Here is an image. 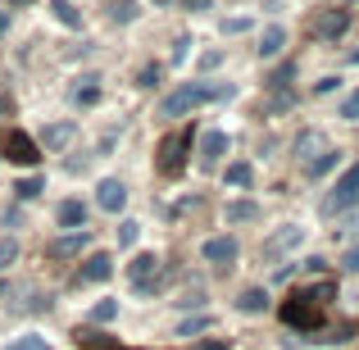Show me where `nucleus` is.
Segmentation results:
<instances>
[{
	"mask_svg": "<svg viewBox=\"0 0 359 350\" xmlns=\"http://www.w3.org/2000/svg\"><path fill=\"white\" fill-rule=\"evenodd\" d=\"M337 296L332 282H318V287H300L282 300V323L296 328V332H318L323 328V305Z\"/></svg>",
	"mask_w": 359,
	"mask_h": 350,
	"instance_id": "obj_1",
	"label": "nucleus"
},
{
	"mask_svg": "<svg viewBox=\"0 0 359 350\" xmlns=\"http://www.w3.org/2000/svg\"><path fill=\"white\" fill-rule=\"evenodd\" d=\"M214 96H228V87H210V82H182V87H173V91L164 96L159 114H164V119H182V114L201 109L205 100H214Z\"/></svg>",
	"mask_w": 359,
	"mask_h": 350,
	"instance_id": "obj_2",
	"label": "nucleus"
},
{
	"mask_svg": "<svg viewBox=\"0 0 359 350\" xmlns=\"http://www.w3.org/2000/svg\"><path fill=\"white\" fill-rule=\"evenodd\" d=\"M191 137H196V132H191V128H182V132H173V137L159 141L155 164H159V173H164V177H177V173L187 168V146H191Z\"/></svg>",
	"mask_w": 359,
	"mask_h": 350,
	"instance_id": "obj_3",
	"label": "nucleus"
},
{
	"mask_svg": "<svg viewBox=\"0 0 359 350\" xmlns=\"http://www.w3.org/2000/svg\"><path fill=\"white\" fill-rule=\"evenodd\" d=\"M0 155L9 159V164H23V168H32L36 159H41V150H36V141L27 137V132H18V128H9L5 137H0Z\"/></svg>",
	"mask_w": 359,
	"mask_h": 350,
	"instance_id": "obj_4",
	"label": "nucleus"
},
{
	"mask_svg": "<svg viewBox=\"0 0 359 350\" xmlns=\"http://www.w3.org/2000/svg\"><path fill=\"white\" fill-rule=\"evenodd\" d=\"M159 269H164V264H159V255L141 250L137 260L128 264V282H132L137 291H155V287H159Z\"/></svg>",
	"mask_w": 359,
	"mask_h": 350,
	"instance_id": "obj_5",
	"label": "nucleus"
},
{
	"mask_svg": "<svg viewBox=\"0 0 359 350\" xmlns=\"http://www.w3.org/2000/svg\"><path fill=\"white\" fill-rule=\"evenodd\" d=\"M355 201H359V164H355L351 173H346L341 182L332 187V196H327V214H341V210H351Z\"/></svg>",
	"mask_w": 359,
	"mask_h": 350,
	"instance_id": "obj_6",
	"label": "nucleus"
},
{
	"mask_svg": "<svg viewBox=\"0 0 359 350\" xmlns=\"http://www.w3.org/2000/svg\"><path fill=\"white\" fill-rule=\"evenodd\" d=\"M346 27H351V9H323L314 18V36H323V41H337Z\"/></svg>",
	"mask_w": 359,
	"mask_h": 350,
	"instance_id": "obj_7",
	"label": "nucleus"
},
{
	"mask_svg": "<svg viewBox=\"0 0 359 350\" xmlns=\"http://www.w3.org/2000/svg\"><path fill=\"white\" fill-rule=\"evenodd\" d=\"M201 255L210 264H232L237 260V236H210V241L201 245Z\"/></svg>",
	"mask_w": 359,
	"mask_h": 350,
	"instance_id": "obj_8",
	"label": "nucleus"
},
{
	"mask_svg": "<svg viewBox=\"0 0 359 350\" xmlns=\"http://www.w3.org/2000/svg\"><path fill=\"white\" fill-rule=\"evenodd\" d=\"M96 201H100V210L118 214L123 205H128V187H123L118 177H105V182H100V191H96Z\"/></svg>",
	"mask_w": 359,
	"mask_h": 350,
	"instance_id": "obj_9",
	"label": "nucleus"
},
{
	"mask_svg": "<svg viewBox=\"0 0 359 350\" xmlns=\"http://www.w3.org/2000/svg\"><path fill=\"white\" fill-rule=\"evenodd\" d=\"M87 241H91L87 232H73V236H55V241H50V250H46V255H50V260H73V255H78V250H87Z\"/></svg>",
	"mask_w": 359,
	"mask_h": 350,
	"instance_id": "obj_10",
	"label": "nucleus"
},
{
	"mask_svg": "<svg viewBox=\"0 0 359 350\" xmlns=\"http://www.w3.org/2000/svg\"><path fill=\"white\" fill-rule=\"evenodd\" d=\"M223 150H228V132H219V128H210L201 137V164L210 168L214 159H223Z\"/></svg>",
	"mask_w": 359,
	"mask_h": 350,
	"instance_id": "obj_11",
	"label": "nucleus"
},
{
	"mask_svg": "<svg viewBox=\"0 0 359 350\" xmlns=\"http://www.w3.org/2000/svg\"><path fill=\"white\" fill-rule=\"evenodd\" d=\"M109 273H114V260H109L105 250H100V255H87V264H82V282H105Z\"/></svg>",
	"mask_w": 359,
	"mask_h": 350,
	"instance_id": "obj_12",
	"label": "nucleus"
},
{
	"mask_svg": "<svg viewBox=\"0 0 359 350\" xmlns=\"http://www.w3.org/2000/svg\"><path fill=\"white\" fill-rule=\"evenodd\" d=\"M282 46H287V27L269 23V27H264V36H259V55H264V60H273V55H282Z\"/></svg>",
	"mask_w": 359,
	"mask_h": 350,
	"instance_id": "obj_13",
	"label": "nucleus"
},
{
	"mask_svg": "<svg viewBox=\"0 0 359 350\" xmlns=\"http://www.w3.org/2000/svg\"><path fill=\"white\" fill-rule=\"evenodd\" d=\"M237 309H241V314H264V309H269V291H264V287L241 291V296H237Z\"/></svg>",
	"mask_w": 359,
	"mask_h": 350,
	"instance_id": "obj_14",
	"label": "nucleus"
},
{
	"mask_svg": "<svg viewBox=\"0 0 359 350\" xmlns=\"http://www.w3.org/2000/svg\"><path fill=\"white\" fill-rule=\"evenodd\" d=\"M87 223V205L82 201H64L60 205V228H82Z\"/></svg>",
	"mask_w": 359,
	"mask_h": 350,
	"instance_id": "obj_15",
	"label": "nucleus"
},
{
	"mask_svg": "<svg viewBox=\"0 0 359 350\" xmlns=\"http://www.w3.org/2000/svg\"><path fill=\"white\" fill-rule=\"evenodd\" d=\"M96 100H100V82L96 78H82V87H73V105H78V109L96 105Z\"/></svg>",
	"mask_w": 359,
	"mask_h": 350,
	"instance_id": "obj_16",
	"label": "nucleus"
},
{
	"mask_svg": "<svg viewBox=\"0 0 359 350\" xmlns=\"http://www.w3.org/2000/svg\"><path fill=\"white\" fill-rule=\"evenodd\" d=\"M41 141H46V146H50V150H64V146H69V141H73V123H50Z\"/></svg>",
	"mask_w": 359,
	"mask_h": 350,
	"instance_id": "obj_17",
	"label": "nucleus"
},
{
	"mask_svg": "<svg viewBox=\"0 0 359 350\" xmlns=\"http://www.w3.org/2000/svg\"><path fill=\"white\" fill-rule=\"evenodd\" d=\"M337 164H341V155H337V150H327V155L309 159V164H305V173H309V177H323V173H332Z\"/></svg>",
	"mask_w": 359,
	"mask_h": 350,
	"instance_id": "obj_18",
	"label": "nucleus"
},
{
	"mask_svg": "<svg viewBox=\"0 0 359 350\" xmlns=\"http://www.w3.org/2000/svg\"><path fill=\"white\" fill-rule=\"evenodd\" d=\"M50 14L60 18L64 27H78V23H82V14H78V5H73V0H55V5H50Z\"/></svg>",
	"mask_w": 359,
	"mask_h": 350,
	"instance_id": "obj_19",
	"label": "nucleus"
},
{
	"mask_svg": "<svg viewBox=\"0 0 359 350\" xmlns=\"http://www.w3.org/2000/svg\"><path fill=\"white\" fill-rule=\"evenodd\" d=\"M223 177H228V187H250V182H255V168H250V164H232Z\"/></svg>",
	"mask_w": 359,
	"mask_h": 350,
	"instance_id": "obj_20",
	"label": "nucleus"
},
{
	"mask_svg": "<svg viewBox=\"0 0 359 350\" xmlns=\"http://www.w3.org/2000/svg\"><path fill=\"white\" fill-rule=\"evenodd\" d=\"M296 241H300V228H287V232H278V236H273V241H269V255L287 250V245H296Z\"/></svg>",
	"mask_w": 359,
	"mask_h": 350,
	"instance_id": "obj_21",
	"label": "nucleus"
},
{
	"mask_svg": "<svg viewBox=\"0 0 359 350\" xmlns=\"http://www.w3.org/2000/svg\"><path fill=\"white\" fill-rule=\"evenodd\" d=\"M14 260H18V241L14 236H0V273H5Z\"/></svg>",
	"mask_w": 359,
	"mask_h": 350,
	"instance_id": "obj_22",
	"label": "nucleus"
},
{
	"mask_svg": "<svg viewBox=\"0 0 359 350\" xmlns=\"http://www.w3.org/2000/svg\"><path fill=\"white\" fill-rule=\"evenodd\" d=\"M228 219H232V223L255 219V205H250V201H232V205H228Z\"/></svg>",
	"mask_w": 359,
	"mask_h": 350,
	"instance_id": "obj_23",
	"label": "nucleus"
},
{
	"mask_svg": "<svg viewBox=\"0 0 359 350\" xmlns=\"http://www.w3.org/2000/svg\"><path fill=\"white\" fill-rule=\"evenodd\" d=\"M41 187H46L41 177H23V182H18L14 191H18V201H32V196H41Z\"/></svg>",
	"mask_w": 359,
	"mask_h": 350,
	"instance_id": "obj_24",
	"label": "nucleus"
},
{
	"mask_svg": "<svg viewBox=\"0 0 359 350\" xmlns=\"http://www.w3.org/2000/svg\"><path fill=\"white\" fill-rule=\"evenodd\" d=\"M114 314H118V305H114V300H100V305L91 309V323H109Z\"/></svg>",
	"mask_w": 359,
	"mask_h": 350,
	"instance_id": "obj_25",
	"label": "nucleus"
},
{
	"mask_svg": "<svg viewBox=\"0 0 359 350\" xmlns=\"http://www.w3.org/2000/svg\"><path fill=\"white\" fill-rule=\"evenodd\" d=\"M5 350H50V346H46L41 337H18V342H9Z\"/></svg>",
	"mask_w": 359,
	"mask_h": 350,
	"instance_id": "obj_26",
	"label": "nucleus"
},
{
	"mask_svg": "<svg viewBox=\"0 0 359 350\" xmlns=\"http://www.w3.org/2000/svg\"><path fill=\"white\" fill-rule=\"evenodd\" d=\"M132 14H137V5H132V0H118V5H114V23H128Z\"/></svg>",
	"mask_w": 359,
	"mask_h": 350,
	"instance_id": "obj_27",
	"label": "nucleus"
},
{
	"mask_svg": "<svg viewBox=\"0 0 359 350\" xmlns=\"http://www.w3.org/2000/svg\"><path fill=\"white\" fill-rule=\"evenodd\" d=\"M201 328H210V318H187V323L177 328V337H191V332H201Z\"/></svg>",
	"mask_w": 359,
	"mask_h": 350,
	"instance_id": "obj_28",
	"label": "nucleus"
},
{
	"mask_svg": "<svg viewBox=\"0 0 359 350\" xmlns=\"http://www.w3.org/2000/svg\"><path fill=\"white\" fill-rule=\"evenodd\" d=\"M155 82H159V64H146V69H141V82H137V87H155Z\"/></svg>",
	"mask_w": 359,
	"mask_h": 350,
	"instance_id": "obj_29",
	"label": "nucleus"
},
{
	"mask_svg": "<svg viewBox=\"0 0 359 350\" xmlns=\"http://www.w3.org/2000/svg\"><path fill=\"white\" fill-rule=\"evenodd\" d=\"M118 241L123 245H137V223H118Z\"/></svg>",
	"mask_w": 359,
	"mask_h": 350,
	"instance_id": "obj_30",
	"label": "nucleus"
},
{
	"mask_svg": "<svg viewBox=\"0 0 359 350\" xmlns=\"http://www.w3.org/2000/svg\"><path fill=\"white\" fill-rule=\"evenodd\" d=\"M341 119H359V91H355V96H346V105H341Z\"/></svg>",
	"mask_w": 359,
	"mask_h": 350,
	"instance_id": "obj_31",
	"label": "nucleus"
},
{
	"mask_svg": "<svg viewBox=\"0 0 359 350\" xmlns=\"http://www.w3.org/2000/svg\"><path fill=\"white\" fill-rule=\"evenodd\" d=\"M341 264H346L351 273H359V245H351V250H346V260H341Z\"/></svg>",
	"mask_w": 359,
	"mask_h": 350,
	"instance_id": "obj_32",
	"label": "nucleus"
},
{
	"mask_svg": "<svg viewBox=\"0 0 359 350\" xmlns=\"http://www.w3.org/2000/svg\"><path fill=\"white\" fill-rule=\"evenodd\" d=\"M196 350H228L223 342H205V346H196Z\"/></svg>",
	"mask_w": 359,
	"mask_h": 350,
	"instance_id": "obj_33",
	"label": "nucleus"
},
{
	"mask_svg": "<svg viewBox=\"0 0 359 350\" xmlns=\"http://www.w3.org/2000/svg\"><path fill=\"white\" fill-rule=\"evenodd\" d=\"M182 5H191V9H210V0H182Z\"/></svg>",
	"mask_w": 359,
	"mask_h": 350,
	"instance_id": "obj_34",
	"label": "nucleus"
},
{
	"mask_svg": "<svg viewBox=\"0 0 359 350\" xmlns=\"http://www.w3.org/2000/svg\"><path fill=\"white\" fill-rule=\"evenodd\" d=\"M9 32V14H5V9H0V36H5Z\"/></svg>",
	"mask_w": 359,
	"mask_h": 350,
	"instance_id": "obj_35",
	"label": "nucleus"
},
{
	"mask_svg": "<svg viewBox=\"0 0 359 350\" xmlns=\"http://www.w3.org/2000/svg\"><path fill=\"white\" fill-rule=\"evenodd\" d=\"M9 109H14V105H9V96H0V119H5Z\"/></svg>",
	"mask_w": 359,
	"mask_h": 350,
	"instance_id": "obj_36",
	"label": "nucleus"
},
{
	"mask_svg": "<svg viewBox=\"0 0 359 350\" xmlns=\"http://www.w3.org/2000/svg\"><path fill=\"white\" fill-rule=\"evenodd\" d=\"M9 5H32V0H9Z\"/></svg>",
	"mask_w": 359,
	"mask_h": 350,
	"instance_id": "obj_37",
	"label": "nucleus"
},
{
	"mask_svg": "<svg viewBox=\"0 0 359 350\" xmlns=\"http://www.w3.org/2000/svg\"><path fill=\"white\" fill-rule=\"evenodd\" d=\"M0 296H5V282H0Z\"/></svg>",
	"mask_w": 359,
	"mask_h": 350,
	"instance_id": "obj_38",
	"label": "nucleus"
},
{
	"mask_svg": "<svg viewBox=\"0 0 359 350\" xmlns=\"http://www.w3.org/2000/svg\"><path fill=\"white\" fill-rule=\"evenodd\" d=\"M155 5H168V0H155Z\"/></svg>",
	"mask_w": 359,
	"mask_h": 350,
	"instance_id": "obj_39",
	"label": "nucleus"
}]
</instances>
